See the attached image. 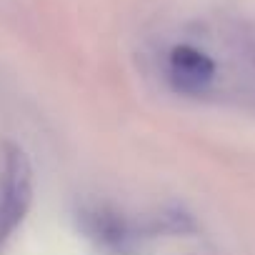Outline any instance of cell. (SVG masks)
I'll use <instances>...</instances> for the list:
<instances>
[{"label":"cell","mask_w":255,"mask_h":255,"mask_svg":"<svg viewBox=\"0 0 255 255\" xmlns=\"http://www.w3.org/2000/svg\"><path fill=\"white\" fill-rule=\"evenodd\" d=\"M33 203V165L23 148L5 145L0 165V245L25 220Z\"/></svg>","instance_id":"cell-1"},{"label":"cell","mask_w":255,"mask_h":255,"mask_svg":"<svg viewBox=\"0 0 255 255\" xmlns=\"http://www.w3.org/2000/svg\"><path fill=\"white\" fill-rule=\"evenodd\" d=\"M218 65L195 45H175L165 58V78L183 95H203L213 88Z\"/></svg>","instance_id":"cell-2"}]
</instances>
